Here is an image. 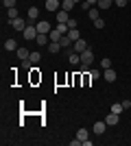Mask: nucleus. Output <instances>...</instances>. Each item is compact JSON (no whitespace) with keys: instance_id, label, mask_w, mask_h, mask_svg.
Wrapping results in <instances>:
<instances>
[{"instance_id":"obj_13","label":"nucleus","mask_w":131,"mask_h":146,"mask_svg":"<svg viewBox=\"0 0 131 146\" xmlns=\"http://www.w3.org/2000/svg\"><path fill=\"white\" fill-rule=\"evenodd\" d=\"M37 18H39V9H37V7H31V9H29V20L35 22Z\"/></svg>"},{"instance_id":"obj_20","label":"nucleus","mask_w":131,"mask_h":146,"mask_svg":"<svg viewBox=\"0 0 131 146\" xmlns=\"http://www.w3.org/2000/svg\"><path fill=\"white\" fill-rule=\"evenodd\" d=\"M7 18H9V22H13V20L18 18V9H15V7H11V9H7Z\"/></svg>"},{"instance_id":"obj_24","label":"nucleus","mask_w":131,"mask_h":146,"mask_svg":"<svg viewBox=\"0 0 131 146\" xmlns=\"http://www.w3.org/2000/svg\"><path fill=\"white\" fill-rule=\"evenodd\" d=\"M112 2H114V0H98V5H96V7H98V9H109Z\"/></svg>"},{"instance_id":"obj_21","label":"nucleus","mask_w":131,"mask_h":146,"mask_svg":"<svg viewBox=\"0 0 131 146\" xmlns=\"http://www.w3.org/2000/svg\"><path fill=\"white\" fill-rule=\"evenodd\" d=\"M68 37L72 39V42H76V39H81V33H79L76 29H70V31H68Z\"/></svg>"},{"instance_id":"obj_30","label":"nucleus","mask_w":131,"mask_h":146,"mask_svg":"<svg viewBox=\"0 0 131 146\" xmlns=\"http://www.w3.org/2000/svg\"><path fill=\"white\" fill-rule=\"evenodd\" d=\"M94 26H96V29H105V20H103V18H96V20H94Z\"/></svg>"},{"instance_id":"obj_18","label":"nucleus","mask_w":131,"mask_h":146,"mask_svg":"<svg viewBox=\"0 0 131 146\" xmlns=\"http://www.w3.org/2000/svg\"><path fill=\"white\" fill-rule=\"evenodd\" d=\"M5 50H18V42H15V39H7L5 42Z\"/></svg>"},{"instance_id":"obj_9","label":"nucleus","mask_w":131,"mask_h":146,"mask_svg":"<svg viewBox=\"0 0 131 146\" xmlns=\"http://www.w3.org/2000/svg\"><path fill=\"white\" fill-rule=\"evenodd\" d=\"M11 26H13L15 31H24L29 24H26V20H22V18H15V20L11 22Z\"/></svg>"},{"instance_id":"obj_23","label":"nucleus","mask_w":131,"mask_h":146,"mask_svg":"<svg viewBox=\"0 0 131 146\" xmlns=\"http://www.w3.org/2000/svg\"><path fill=\"white\" fill-rule=\"evenodd\" d=\"M29 61H31L33 66H35V63H39V61H42V55H39V52H31V57H29Z\"/></svg>"},{"instance_id":"obj_35","label":"nucleus","mask_w":131,"mask_h":146,"mask_svg":"<svg viewBox=\"0 0 131 146\" xmlns=\"http://www.w3.org/2000/svg\"><path fill=\"white\" fill-rule=\"evenodd\" d=\"M127 2H129V0H127Z\"/></svg>"},{"instance_id":"obj_12","label":"nucleus","mask_w":131,"mask_h":146,"mask_svg":"<svg viewBox=\"0 0 131 146\" xmlns=\"http://www.w3.org/2000/svg\"><path fill=\"white\" fill-rule=\"evenodd\" d=\"M15 55H18V59L26 61L29 57H31V50H26V48H18V50H15Z\"/></svg>"},{"instance_id":"obj_19","label":"nucleus","mask_w":131,"mask_h":146,"mask_svg":"<svg viewBox=\"0 0 131 146\" xmlns=\"http://www.w3.org/2000/svg\"><path fill=\"white\" fill-rule=\"evenodd\" d=\"M61 9H63V11H72V9H74V0H63Z\"/></svg>"},{"instance_id":"obj_33","label":"nucleus","mask_w":131,"mask_h":146,"mask_svg":"<svg viewBox=\"0 0 131 146\" xmlns=\"http://www.w3.org/2000/svg\"><path fill=\"white\" fill-rule=\"evenodd\" d=\"M114 2H116L118 7H125V5H127V0H114Z\"/></svg>"},{"instance_id":"obj_32","label":"nucleus","mask_w":131,"mask_h":146,"mask_svg":"<svg viewBox=\"0 0 131 146\" xmlns=\"http://www.w3.org/2000/svg\"><path fill=\"white\" fill-rule=\"evenodd\" d=\"M68 29H76V18H70L68 20Z\"/></svg>"},{"instance_id":"obj_16","label":"nucleus","mask_w":131,"mask_h":146,"mask_svg":"<svg viewBox=\"0 0 131 146\" xmlns=\"http://www.w3.org/2000/svg\"><path fill=\"white\" fill-rule=\"evenodd\" d=\"M48 37H50V42H59V39H61V33H59V31H57V29H53V31H50V33H48Z\"/></svg>"},{"instance_id":"obj_8","label":"nucleus","mask_w":131,"mask_h":146,"mask_svg":"<svg viewBox=\"0 0 131 146\" xmlns=\"http://www.w3.org/2000/svg\"><path fill=\"white\" fill-rule=\"evenodd\" d=\"M68 20H70L68 11H63V9H59V11H57V24H68Z\"/></svg>"},{"instance_id":"obj_4","label":"nucleus","mask_w":131,"mask_h":146,"mask_svg":"<svg viewBox=\"0 0 131 146\" xmlns=\"http://www.w3.org/2000/svg\"><path fill=\"white\" fill-rule=\"evenodd\" d=\"M103 79H105L107 83H114V81L118 79V74H116V70H112V68H107V70H103Z\"/></svg>"},{"instance_id":"obj_17","label":"nucleus","mask_w":131,"mask_h":146,"mask_svg":"<svg viewBox=\"0 0 131 146\" xmlns=\"http://www.w3.org/2000/svg\"><path fill=\"white\" fill-rule=\"evenodd\" d=\"M76 137L81 142H85L87 137H90V131H87V129H79V131H76Z\"/></svg>"},{"instance_id":"obj_31","label":"nucleus","mask_w":131,"mask_h":146,"mask_svg":"<svg viewBox=\"0 0 131 146\" xmlns=\"http://www.w3.org/2000/svg\"><path fill=\"white\" fill-rule=\"evenodd\" d=\"M2 5H5V9H11V7H15V0H2Z\"/></svg>"},{"instance_id":"obj_25","label":"nucleus","mask_w":131,"mask_h":146,"mask_svg":"<svg viewBox=\"0 0 131 146\" xmlns=\"http://www.w3.org/2000/svg\"><path fill=\"white\" fill-rule=\"evenodd\" d=\"M100 76H103V72H100V70H90V79H92V81L100 79Z\"/></svg>"},{"instance_id":"obj_34","label":"nucleus","mask_w":131,"mask_h":146,"mask_svg":"<svg viewBox=\"0 0 131 146\" xmlns=\"http://www.w3.org/2000/svg\"><path fill=\"white\" fill-rule=\"evenodd\" d=\"M85 2H87V5H90V7H94V5H98V0H85Z\"/></svg>"},{"instance_id":"obj_7","label":"nucleus","mask_w":131,"mask_h":146,"mask_svg":"<svg viewBox=\"0 0 131 146\" xmlns=\"http://www.w3.org/2000/svg\"><path fill=\"white\" fill-rule=\"evenodd\" d=\"M59 7H61V0H46V11H59Z\"/></svg>"},{"instance_id":"obj_6","label":"nucleus","mask_w":131,"mask_h":146,"mask_svg":"<svg viewBox=\"0 0 131 146\" xmlns=\"http://www.w3.org/2000/svg\"><path fill=\"white\" fill-rule=\"evenodd\" d=\"M105 122H107V127H116V124L120 122V116H118V113H112V111H109V113H107V118H105Z\"/></svg>"},{"instance_id":"obj_36","label":"nucleus","mask_w":131,"mask_h":146,"mask_svg":"<svg viewBox=\"0 0 131 146\" xmlns=\"http://www.w3.org/2000/svg\"><path fill=\"white\" fill-rule=\"evenodd\" d=\"M61 2H63V0H61Z\"/></svg>"},{"instance_id":"obj_5","label":"nucleus","mask_w":131,"mask_h":146,"mask_svg":"<svg viewBox=\"0 0 131 146\" xmlns=\"http://www.w3.org/2000/svg\"><path fill=\"white\" fill-rule=\"evenodd\" d=\"M105 129H107V122L103 120V122H94L92 131H94V135H103V133H105Z\"/></svg>"},{"instance_id":"obj_22","label":"nucleus","mask_w":131,"mask_h":146,"mask_svg":"<svg viewBox=\"0 0 131 146\" xmlns=\"http://www.w3.org/2000/svg\"><path fill=\"white\" fill-rule=\"evenodd\" d=\"M59 44H61V48H68L70 44H74V42H72V39H70V37H68V35H63V37H61V39H59Z\"/></svg>"},{"instance_id":"obj_27","label":"nucleus","mask_w":131,"mask_h":146,"mask_svg":"<svg viewBox=\"0 0 131 146\" xmlns=\"http://www.w3.org/2000/svg\"><path fill=\"white\" fill-rule=\"evenodd\" d=\"M55 29L59 31V33H61V35H68V31H70V29H68V24H57Z\"/></svg>"},{"instance_id":"obj_26","label":"nucleus","mask_w":131,"mask_h":146,"mask_svg":"<svg viewBox=\"0 0 131 146\" xmlns=\"http://www.w3.org/2000/svg\"><path fill=\"white\" fill-rule=\"evenodd\" d=\"M68 59H70V63H72V66H76V63H81V55H76V52H74V55H70Z\"/></svg>"},{"instance_id":"obj_28","label":"nucleus","mask_w":131,"mask_h":146,"mask_svg":"<svg viewBox=\"0 0 131 146\" xmlns=\"http://www.w3.org/2000/svg\"><path fill=\"white\" fill-rule=\"evenodd\" d=\"M100 68H103V70H107V68H112V59H100Z\"/></svg>"},{"instance_id":"obj_29","label":"nucleus","mask_w":131,"mask_h":146,"mask_svg":"<svg viewBox=\"0 0 131 146\" xmlns=\"http://www.w3.org/2000/svg\"><path fill=\"white\" fill-rule=\"evenodd\" d=\"M98 11H100L98 7H92V9H90V18H92V20H96V18H98Z\"/></svg>"},{"instance_id":"obj_2","label":"nucleus","mask_w":131,"mask_h":146,"mask_svg":"<svg viewBox=\"0 0 131 146\" xmlns=\"http://www.w3.org/2000/svg\"><path fill=\"white\" fill-rule=\"evenodd\" d=\"M37 35H39V33H37V26H35V24H29L24 31H22V37H24V39H35Z\"/></svg>"},{"instance_id":"obj_11","label":"nucleus","mask_w":131,"mask_h":146,"mask_svg":"<svg viewBox=\"0 0 131 146\" xmlns=\"http://www.w3.org/2000/svg\"><path fill=\"white\" fill-rule=\"evenodd\" d=\"M90 46H87V42L85 39H76L74 42V52H83V50H87Z\"/></svg>"},{"instance_id":"obj_1","label":"nucleus","mask_w":131,"mask_h":146,"mask_svg":"<svg viewBox=\"0 0 131 146\" xmlns=\"http://www.w3.org/2000/svg\"><path fill=\"white\" fill-rule=\"evenodd\" d=\"M79 55H81V70H87V68L92 66V61H94V52H92V48L83 50V52H79Z\"/></svg>"},{"instance_id":"obj_15","label":"nucleus","mask_w":131,"mask_h":146,"mask_svg":"<svg viewBox=\"0 0 131 146\" xmlns=\"http://www.w3.org/2000/svg\"><path fill=\"white\" fill-rule=\"evenodd\" d=\"M109 111H112V113H118V116H120V113L125 111V105H122V103H114V105H112V109H109Z\"/></svg>"},{"instance_id":"obj_10","label":"nucleus","mask_w":131,"mask_h":146,"mask_svg":"<svg viewBox=\"0 0 131 146\" xmlns=\"http://www.w3.org/2000/svg\"><path fill=\"white\" fill-rule=\"evenodd\" d=\"M35 42H37V46H48V44H50V37L46 35V33H39V35L35 37Z\"/></svg>"},{"instance_id":"obj_3","label":"nucleus","mask_w":131,"mask_h":146,"mask_svg":"<svg viewBox=\"0 0 131 146\" xmlns=\"http://www.w3.org/2000/svg\"><path fill=\"white\" fill-rule=\"evenodd\" d=\"M35 26H37V33H46V35H48L50 31H53V26H50V22H46V20H39V22H37V24H35Z\"/></svg>"},{"instance_id":"obj_14","label":"nucleus","mask_w":131,"mask_h":146,"mask_svg":"<svg viewBox=\"0 0 131 146\" xmlns=\"http://www.w3.org/2000/svg\"><path fill=\"white\" fill-rule=\"evenodd\" d=\"M59 50H61V44H59V42H50V44H48V52H53V55H57Z\"/></svg>"}]
</instances>
